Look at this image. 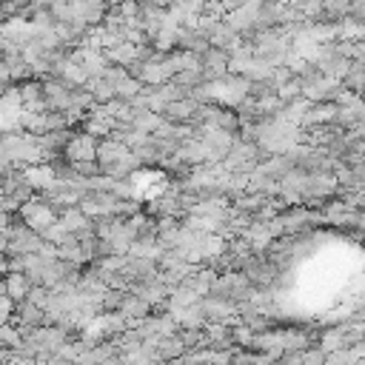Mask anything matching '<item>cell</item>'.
Here are the masks:
<instances>
[{"label":"cell","instance_id":"cell-1","mask_svg":"<svg viewBox=\"0 0 365 365\" xmlns=\"http://www.w3.org/2000/svg\"><path fill=\"white\" fill-rule=\"evenodd\" d=\"M6 234H9V248L6 254L9 257H26V254H40L43 248V234H37L34 228H29L17 214L11 217V222L6 225Z\"/></svg>","mask_w":365,"mask_h":365},{"label":"cell","instance_id":"cell-2","mask_svg":"<svg viewBox=\"0 0 365 365\" xmlns=\"http://www.w3.org/2000/svg\"><path fill=\"white\" fill-rule=\"evenodd\" d=\"M17 217L29 225V228H34L37 234H43L48 225H54L57 220H60V214H57V208L43 197V194H34L26 205H20V211H17Z\"/></svg>","mask_w":365,"mask_h":365},{"label":"cell","instance_id":"cell-3","mask_svg":"<svg viewBox=\"0 0 365 365\" xmlns=\"http://www.w3.org/2000/svg\"><path fill=\"white\" fill-rule=\"evenodd\" d=\"M120 197L117 194H108V191H86L80 197V208L91 217V220H100V217H108V214H117L120 211Z\"/></svg>","mask_w":365,"mask_h":365},{"label":"cell","instance_id":"cell-4","mask_svg":"<svg viewBox=\"0 0 365 365\" xmlns=\"http://www.w3.org/2000/svg\"><path fill=\"white\" fill-rule=\"evenodd\" d=\"M228 51L225 48H217V46H208L202 54H200V63H202V77L205 83H214V80H222L228 74Z\"/></svg>","mask_w":365,"mask_h":365},{"label":"cell","instance_id":"cell-5","mask_svg":"<svg viewBox=\"0 0 365 365\" xmlns=\"http://www.w3.org/2000/svg\"><path fill=\"white\" fill-rule=\"evenodd\" d=\"M120 314L125 317L128 328H140V325H143V319H148V317L154 314V305H151V302H145L140 294L125 291V297H123V302H120Z\"/></svg>","mask_w":365,"mask_h":365},{"label":"cell","instance_id":"cell-6","mask_svg":"<svg viewBox=\"0 0 365 365\" xmlns=\"http://www.w3.org/2000/svg\"><path fill=\"white\" fill-rule=\"evenodd\" d=\"M43 103H46V111H68L71 108V88L51 80V77H43Z\"/></svg>","mask_w":365,"mask_h":365},{"label":"cell","instance_id":"cell-7","mask_svg":"<svg viewBox=\"0 0 365 365\" xmlns=\"http://www.w3.org/2000/svg\"><path fill=\"white\" fill-rule=\"evenodd\" d=\"M97 137H91V134H86V131H74V137L68 140V145H66V160L68 163H83V160H97Z\"/></svg>","mask_w":365,"mask_h":365},{"label":"cell","instance_id":"cell-8","mask_svg":"<svg viewBox=\"0 0 365 365\" xmlns=\"http://www.w3.org/2000/svg\"><path fill=\"white\" fill-rule=\"evenodd\" d=\"M11 322L20 325V328H43V325H48V317H46V311H43L40 305H34L31 299H20V302H14V317H11Z\"/></svg>","mask_w":365,"mask_h":365},{"label":"cell","instance_id":"cell-9","mask_svg":"<svg viewBox=\"0 0 365 365\" xmlns=\"http://www.w3.org/2000/svg\"><path fill=\"white\" fill-rule=\"evenodd\" d=\"M197 108H200V103H194L191 97L171 100V103L163 108V120H165V123H174V125H191Z\"/></svg>","mask_w":365,"mask_h":365},{"label":"cell","instance_id":"cell-10","mask_svg":"<svg viewBox=\"0 0 365 365\" xmlns=\"http://www.w3.org/2000/svg\"><path fill=\"white\" fill-rule=\"evenodd\" d=\"M17 91H20V100H23V108L26 111H37V114L46 111V103H43V80L40 77H31V80L20 83Z\"/></svg>","mask_w":365,"mask_h":365},{"label":"cell","instance_id":"cell-11","mask_svg":"<svg viewBox=\"0 0 365 365\" xmlns=\"http://www.w3.org/2000/svg\"><path fill=\"white\" fill-rule=\"evenodd\" d=\"M131 125L137 131H143V134H157L165 125V120H163V114H157V111H151L145 106H134V123Z\"/></svg>","mask_w":365,"mask_h":365},{"label":"cell","instance_id":"cell-12","mask_svg":"<svg viewBox=\"0 0 365 365\" xmlns=\"http://www.w3.org/2000/svg\"><path fill=\"white\" fill-rule=\"evenodd\" d=\"M23 174H26V180L31 182V188L37 191V194H43L57 177H54V171H51V165L48 163H40V165H29V168H23Z\"/></svg>","mask_w":365,"mask_h":365},{"label":"cell","instance_id":"cell-13","mask_svg":"<svg viewBox=\"0 0 365 365\" xmlns=\"http://www.w3.org/2000/svg\"><path fill=\"white\" fill-rule=\"evenodd\" d=\"M60 222H63L71 234H77V231H83V228H91V225H94V220H91L80 205H68V208H63V211H60Z\"/></svg>","mask_w":365,"mask_h":365},{"label":"cell","instance_id":"cell-14","mask_svg":"<svg viewBox=\"0 0 365 365\" xmlns=\"http://www.w3.org/2000/svg\"><path fill=\"white\" fill-rule=\"evenodd\" d=\"M31 288H34V285H31V279H29L26 274H6V297H11L14 302L26 299Z\"/></svg>","mask_w":365,"mask_h":365},{"label":"cell","instance_id":"cell-15","mask_svg":"<svg viewBox=\"0 0 365 365\" xmlns=\"http://www.w3.org/2000/svg\"><path fill=\"white\" fill-rule=\"evenodd\" d=\"M86 88L91 91V97H94V103H97V106H108L111 100H117L114 86H111L108 80H103V77H91Z\"/></svg>","mask_w":365,"mask_h":365},{"label":"cell","instance_id":"cell-16","mask_svg":"<svg viewBox=\"0 0 365 365\" xmlns=\"http://www.w3.org/2000/svg\"><path fill=\"white\" fill-rule=\"evenodd\" d=\"M0 345L9 348V351L23 348V331H20V325H14V322L0 325Z\"/></svg>","mask_w":365,"mask_h":365},{"label":"cell","instance_id":"cell-17","mask_svg":"<svg viewBox=\"0 0 365 365\" xmlns=\"http://www.w3.org/2000/svg\"><path fill=\"white\" fill-rule=\"evenodd\" d=\"M231 339H234L237 348H248V351H254V339H257V334H254L245 322H237V325H231Z\"/></svg>","mask_w":365,"mask_h":365},{"label":"cell","instance_id":"cell-18","mask_svg":"<svg viewBox=\"0 0 365 365\" xmlns=\"http://www.w3.org/2000/svg\"><path fill=\"white\" fill-rule=\"evenodd\" d=\"M68 237H71V231H68V228H66V225H63L60 220H57L54 225H48V228L43 231V240H46V242H51L54 248H57V245H63V242H66Z\"/></svg>","mask_w":365,"mask_h":365},{"label":"cell","instance_id":"cell-19","mask_svg":"<svg viewBox=\"0 0 365 365\" xmlns=\"http://www.w3.org/2000/svg\"><path fill=\"white\" fill-rule=\"evenodd\" d=\"M294 77H297V74H294V71H291V68H288V66H277V68H274V74H271V80H268V83H271V86H274V88H277V91H279V88H282V86H285V83H291V80H294Z\"/></svg>","mask_w":365,"mask_h":365},{"label":"cell","instance_id":"cell-20","mask_svg":"<svg viewBox=\"0 0 365 365\" xmlns=\"http://www.w3.org/2000/svg\"><path fill=\"white\" fill-rule=\"evenodd\" d=\"M11 317H14V299L11 297H0V325L11 322Z\"/></svg>","mask_w":365,"mask_h":365},{"label":"cell","instance_id":"cell-21","mask_svg":"<svg viewBox=\"0 0 365 365\" xmlns=\"http://www.w3.org/2000/svg\"><path fill=\"white\" fill-rule=\"evenodd\" d=\"M348 20H354V23H365V0H351Z\"/></svg>","mask_w":365,"mask_h":365},{"label":"cell","instance_id":"cell-22","mask_svg":"<svg viewBox=\"0 0 365 365\" xmlns=\"http://www.w3.org/2000/svg\"><path fill=\"white\" fill-rule=\"evenodd\" d=\"M9 274V254H0V277Z\"/></svg>","mask_w":365,"mask_h":365},{"label":"cell","instance_id":"cell-23","mask_svg":"<svg viewBox=\"0 0 365 365\" xmlns=\"http://www.w3.org/2000/svg\"><path fill=\"white\" fill-rule=\"evenodd\" d=\"M48 365H77V362L74 359H66V356H54Z\"/></svg>","mask_w":365,"mask_h":365},{"label":"cell","instance_id":"cell-24","mask_svg":"<svg viewBox=\"0 0 365 365\" xmlns=\"http://www.w3.org/2000/svg\"><path fill=\"white\" fill-rule=\"evenodd\" d=\"M0 297H6V277H0Z\"/></svg>","mask_w":365,"mask_h":365},{"label":"cell","instance_id":"cell-25","mask_svg":"<svg viewBox=\"0 0 365 365\" xmlns=\"http://www.w3.org/2000/svg\"><path fill=\"white\" fill-rule=\"evenodd\" d=\"M265 3H282V0H265Z\"/></svg>","mask_w":365,"mask_h":365}]
</instances>
